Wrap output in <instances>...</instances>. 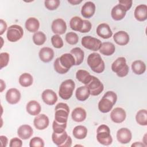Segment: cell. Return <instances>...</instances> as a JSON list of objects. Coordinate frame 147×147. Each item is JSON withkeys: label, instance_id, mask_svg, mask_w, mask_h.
Segmentation results:
<instances>
[{"label": "cell", "instance_id": "cell-1", "mask_svg": "<svg viewBox=\"0 0 147 147\" xmlns=\"http://www.w3.org/2000/svg\"><path fill=\"white\" fill-rule=\"evenodd\" d=\"M117 100V95L114 91H107L98 103L99 110L103 113H109L116 103Z\"/></svg>", "mask_w": 147, "mask_h": 147}, {"label": "cell", "instance_id": "cell-2", "mask_svg": "<svg viewBox=\"0 0 147 147\" xmlns=\"http://www.w3.org/2000/svg\"><path fill=\"white\" fill-rule=\"evenodd\" d=\"M87 62L92 71L95 73L100 74L105 70V63L100 55L96 52L90 54L87 57Z\"/></svg>", "mask_w": 147, "mask_h": 147}, {"label": "cell", "instance_id": "cell-3", "mask_svg": "<svg viewBox=\"0 0 147 147\" xmlns=\"http://www.w3.org/2000/svg\"><path fill=\"white\" fill-rule=\"evenodd\" d=\"M97 141L102 145L108 146L111 144L113 138L110 134V130L106 125H100L96 130Z\"/></svg>", "mask_w": 147, "mask_h": 147}, {"label": "cell", "instance_id": "cell-4", "mask_svg": "<svg viewBox=\"0 0 147 147\" xmlns=\"http://www.w3.org/2000/svg\"><path fill=\"white\" fill-rule=\"evenodd\" d=\"M111 69L118 77L126 76L129 71V66L126 64V59L124 57L117 58L111 64Z\"/></svg>", "mask_w": 147, "mask_h": 147}, {"label": "cell", "instance_id": "cell-5", "mask_svg": "<svg viewBox=\"0 0 147 147\" xmlns=\"http://www.w3.org/2000/svg\"><path fill=\"white\" fill-rule=\"evenodd\" d=\"M75 84L72 79H67L63 82L59 87V95L64 100L69 99L72 95Z\"/></svg>", "mask_w": 147, "mask_h": 147}, {"label": "cell", "instance_id": "cell-6", "mask_svg": "<svg viewBox=\"0 0 147 147\" xmlns=\"http://www.w3.org/2000/svg\"><path fill=\"white\" fill-rule=\"evenodd\" d=\"M69 108L67 104L65 103H59L55 107V120L59 123H67Z\"/></svg>", "mask_w": 147, "mask_h": 147}, {"label": "cell", "instance_id": "cell-7", "mask_svg": "<svg viewBox=\"0 0 147 147\" xmlns=\"http://www.w3.org/2000/svg\"><path fill=\"white\" fill-rule=\"evenodd\" d=\"M52 140L53 142L59 147H70L72 145V138L65 131L60 133L53 132Z\"/></svg>", "mask_w": 147, "mask_h": 147}, {"label": "cell", "instance_id": "cell-8", "mask_svg": "<svg viewBox=\"0 0 147 147\" xmlns=\"http://www.w3.org/2000/svg\"><path fill=\"white\" fill-rule=\"evenodd\" d=\"M24 35L22 28L18 25H13L10 26L7 30L6 37L10 42H16L20 40Z\"/></svg>", "mask_w": 147, "mask_h": 147}, {"label": "cell", "instance_id": "cell-9", "mask_svg": "<svg viewBox=\"0 0 147 147\" xmlns=\"http://www.w3.org/2000/svg\"><path fill=\"white\" fill-rule=\"evenodd\" d=\"M81 43L85 48L92 51H99L102 45V42L100 40L90 36L83 37Z\"/></svg>", "mask_w": 147, "mask_h": 147}, {"label": "cell", "instance_id": "cell-10", "mask_svg": "<svg viewBox=\"0 0 147 147\" xmlns=\"http://www.w3.org/2000/svg\"><path fill=\"white\" fill-rule=\"evenodd\" d=\"M88 88L90 94L92 96H97L99 95L103 90L104 86L100 80L96 77L92 76L91 81L86 85Z\"/></svg>", "mask_w": 147, "mask_h": 147}, {"label": "cell", "instance_id": "cell-11", "mask_svg": "<svg viewBox=\"0 0 147 147\" xmlns=\"http://www.w3.org/2000/svg\"><path fill=\"white\" fill-rule=\"evenodd\" d=\"M132 138V134L130 130L126 127L119 129L117 133V139L118 141L122 144L129 143Z\"/></svg>", "mask_w": 147, "mask_h": 147}, {"label": "cell", "instance_id": "cell-12", "mask_svg": "<svg viewBox=\"0 0 147 147\" xmlns=\"http://www.w3.org/2000/svg\"><path fill=\"white\" fill-rule=\"evenodd\" d=\"M51 29L53 33L56 34H63L67 30V25L63 19L57 18L52 22Z\"/></svg>", "mask_w": 147, "mask_h": 147}, {"label": "cell", "instance_id": "cell-13", "mask_svg": "<svg viewBox=\"0 0 147 147\" xmlns=\"http://www.w3.org/2000/svg\"><path fill=\"white\" fill-rule=\"evenodd\" d=\"M126 117L125 110L121 107H116L110 113V118L113 122L120 123L123 122Z\"/></svg>", "mask_w": 147, "mask_h": 147}, {"label": "cell", "instance_id": "cell-14", "mask_svg": "<svg viewBox=\"0 0 147 147\" xmlns=\"http://www.w3.org/2000/svg\"><path fill=\"white\" fill-rule=\"evenodd\" d=\"M21 93L18 90L15 88L9 89L6 94V100L9 104H17L21 99Z\"/></svg>", "mask_w": 147, "mask_h": 147}, {"label": "cell", "instance_id": "cell-15", "mask_svg": "<svg viewBox=\"0 0 147 147\" xmlns=\"http://www.w3.org/2000/svg\"><path fill=\"white\" fill-rule=\"evenodd\" d=\"M49 123L48 117L44 114H38L36 116L33 121L34 127L38 130H44L46 129Z\"/></svg>", "mask_w": 147, "mask_h": 147}, {"label": "cell", "instance_id": "cell-16", "mask_svg": "<svg viewBox=\"0 0 147 147\" xmlns=\"http://www.w3.org/2000/svg\"><path fill=\"white\" fill-rule=\"evenodd\" d=\"M41 98L45 104L51 106L55 105L57 100L56 92L51 89L45 90L41 94Z\"/></svg>", "mask_w": 147, "mask_h": 147}, {"label": "cell", "instance_id": "cell-17", "mask_svg": "<svg viewBox=\"0 0 147 147\" xmlns=\"http://www.w3.org/2000/svg\"><path fill=\"white\" fill-rule=\"evenodd\" d=\"M59 62L61 65L66 69H69L75 65V60L74 56L71 53H64L59 57Z\"/></svg>", "mask_w": 147, "mask_h": 147}, {"label": "cell", "instance_id": "cell-18", "mask_svg": "<svg viewBox=\"0 0 147 147\" xmlns=\"http://www.w3.org/2000/svg\"><path fill=\"white\" fill-rule=\"evenodd\" d=\"M96 33L99 37L104 39L109 38L113 35V32L110 26L106 23H102L97 26Z\"/></svg>", "mask_w": 147, "mask_h": 147}, {"label": "cell", "instance_id": "cell-19", "mask_svg": "<svg viewBox=\"0 0 147 147\" xmlns=\"http://www.w3.org/2000/svg\"><path fill=\"white\" fill-rule=\"evenodd\" d=\"M95 12V5L91 2H86L82 6L81 14L82 16L86 18H89L92 17Z\"/></svg>", "mask_w": 147, "mask_h": 147}, {"label": "cell", "instance_id": "cell-20", "mask_svg": "<svg viewBox=\"0 0 147 147\" xmlns=\"http://www.w3.org/2000/svg\"><path fill=\"white\" fill-rule=\"evenodd\" d=\"M33 134L32 127L28 125H22L17 129V134L22 140H28L30 138Z\"/></svg>", "mask_w": 147, "mask_h": 147}, {"label": "cell", "instance_id": "cell-21", "mask_svg": "<svg viewBox=\"0 0 147 147\" xmlns=\"http://www.w3.org/2000/svg\"><path fill=\"white\" fill-rule=\"evenodd\" d=\"M40 60L44 63L51 61L54 57V51L49 47L42 48L38 53Z\"/></svg>", "mask_w": 147, "mask_h": 147}, {"label": "cell", "instance_id": "cell-22", "mask_svg": "<svg viewBox=\"0 0 147 147\" xmlns=\"http://www.w3.org/2000/svg\"><path fill=\"white\" fill-rule=\"evenodd\" d=\"M113 40L118 45L123 46L128 44L130 38L127 32L121 30L114 34Z\"/></svg>", "mask_w": 147, "mask_h": 147}, {"label": "cell", "instance_id": "cell-23", "mask_svg": "<svg viewBox=\"0 0 147 147\" xmlns=\"http://www.w3.org/2000/svg\"><path fill=\"white\" fill-rule=\"evenodd\" d=\"M126 10L122 6L119 4L114 6L111 11V16L113 20L119 21L122 20L126 16Z\"/></svg>", "mask_w": 147, "mask_h": 147}, {"label": "cell", "instance_id": "cell-24", "mask_svg": "<svg viewBox=\"0 0 147 147\" xmlns=\"http://www.w3.org/2000/svg\"><path fill=\"white\" fill-rule=\"evenodd\" d=\"M134 17L139 21H144L147 19V6L141 4L137 6L134 10Z\"/></svg>", "mask_w": 147, "mask_h": 147}, {"label": "cell", "instance_id": "cell-25", "mask_svg": "<svg viewBox=\"0 0 147 147\" xmlns=\"http://www.w3.org/2000/svg\"><path fill=\"white\" fill-rule=\"evenodd\" d=\"M87 116L86 110L82 107H76L72 111L71 117L72 119L77 122H81L84 121Z\"/></svg>", "mask_w": 147, "mask_h": 147}, {"label": "cell", "instance_id": "cell-26", "mask_svg": "<svg viewBox=\"0 0 147 147\" xmlns=\"http://www.w3.org/2000/svg\"><path fill=\"white\" fill-rule=\"evenodd\" d=\"M26 111L31 115H37L41 110V107L38 102L36 100L29 101L26 106Z\"/></svg>", "mask_w": 147, "mask_h": 147}, {"label": "cell", "instance_id": "cell-27", "mask_svg": "<svg viewBox=\"0 0 147 147\" xmlns=\"http://www.w3.org/2000/svg\"><path fill=\"white\" fill-rule=\"evenodd\" d=\"M90 95V90L86 85L78 87L75 92L76 98L79 101H85L88 98Z\"/></svg>", "mask_w": 147, "mask_h": 147}, {"label": "cell", "instance_id": "cell-28", "mask_svg": "<svg viewBox=\"0 0 147 147\" xmlns=\"http://www.w3.org/2000/svg\"><path fill=\"white\" fill-rule=\"evenodd\" d=\"M25 26L29 32L36 33L39 29L40 22L37 18L34 17H30L26 20Z\"/></svg>", "mask_w": 147, "mask_h": 147}, {"label": "cell", "instance_id": "cell-29", "mask_svg": "<svg viewBox=\"0 0 147 147\" xmlns=\"http://www.w3.org/2000/svg\"><path fill=\"white\" fill-rule=\"evenodd\" d=\"M99 51L100 53L103 55L111 56L115 52V47L112 42H104L102 43L101 47Z\"/></svg>", "mask_w": 147, "mask_h": 147}, {"label": "cell", "instance_id": "cell-30", "mask_svg": "<svg viewBox=\"0 0 147 147\" xmlns=\"http://www.w3.org/2000/svg\"><path fill=\"white\" fill-rule=\"evenodd\" d=\"M92 76L88 71L84 69H79L76 73V79L85 85H87L91 81Z\"/></svg>", "mask_w": 147, "mask_h": 147}, {"label": "cell", "instance_id": "cell-31", "mask_svg": "<svg viewBox=\"0 0 147 147\" xmlns=\"http://www.w3.org/2000/svg\"><path fill=\"white\" fill-rule=\"evenodd\" d=\"M70 53L74 56L75 60V65H79L82 63L84 57V51L79 47H75L72 49Z\"/></svg>", "mask_w": 147, "mask_h": 147}, {"label": "cell", "instance_id": "cell-32", "mask_svg": "<svg viewBox=\"0 0 147 147\" xmlns=\"http://www.w3.org/2000/svg\"><path fill=\"white\" fill-rule=\"evenodd\" d=\"M84 24V20H82L80 17L75 16L72 17L69 21L70 28L77 32H80L82 30Z\"/></svg>", "mask_w": 147, "mask_h": 147}, {"label": "cell", "instance_id": "cell-33", "mask_svg": "<svg viewBox=\"0 0 147 147\" xmlns=\"http://www.w3.org/2000/svg\"><path fill=\"white\" fill-rule=\"evenodd\" d=\"M72 134L76 139L83 140L87 136V129L82 125L76 126L74 128Z\"/></svg>", "mask_w": 147, "mask_h": 147}, {"label": "cell", "instance_id": "cell-34", "mask_svg": "<svg viewBox=\"0 0 147 147\" xmlns=\"http://www.w3.org/2000/svg\"><path fill=\"white\" fill-rule=\"evenodd\" d=\"M133 72L136 75H141L146 71V65L141 60H136L131 64Z\"/></svg>", "mask_w": 147, "mask_h": 147}, {"label": "cell", "instance_id": "cell-35", "mask_svg": "<svg viewBox=\"0 0 147 147\" xmlns=\"http://www.w3.org/2000/svg\"><path fill=\"white\" fill-rule=\"evenodd\" d=\"M33 79L29 73H24L19 77V83L24 87H28L33 84Z\"/></svg>", "mask_w": 147, "mask_h": 147}, {"label": "cell", "instance_id": "cell-36", "mask_svg": "<svg viewBox=\"0 0 147 147\" xmlns=\"http://www.w3.org/2000/svg\"><path fill=\"white\" fill-rule=\"evenodd\" d=\"M136 120L138 124L141 126L147 125V111L146 109L140 110L136 114Z\"/></svg>", "mask_w": 147, "mask_h": 147}, {"label": "cell", "instance_id": "cell-37", "mask_svg": "<svg viewBox=\"0 0 147 147\" xmlns=\"http://www.w3.org/2000/svg\"><path fill=\"white\" fill-rule=\"evenodd\" d=\"M47 40V37L45 34L41 32L38 31L33 36V41L36 45H41L45 43Z\"/></svg>", "mask_w": 147, "mask_h": 147}, {"label": "cell", "instance_id": "cell-38", "mask_svg": "<svg viewBox=\"0 0 147 147\" xmlns=\"http://www.w3.org/2000/svg\"><path fill=\"white\" fill-rule=\"evenodd\" d=\"M65 40L70 45H75L78 42L79 37L76 33L70 32L66 34Z\"/></svg>", "mask_w": 147, "mask_h": 147}, {"label": "cell", "instance_id": "cell-39", "mask_svg": "<svg viewBox=\"0 0 147 147\" xmlns=\"http://www.w3.org/2000/svg\"><path fill=\"white\" fill-rule=\"evenodd\" d=\"M51 42L55 48H61L63 47L64 43L61 37L59 34H55L51 37Z\"/></svg>", "mask_w": 147, "mask_h": 147}, {"label": "cell", "instance_id": "cell-40", "mask_svg": "<svg viewBox=\"0 0 147 147\" xmlns=\"http://www.w3.org/2000/svg\"><path fill=\"white\" fill-rule=\"evenodd\" d=\"M67 127V123H59L57 122L56 121L54 120L52 123V128L53 132L57 133H63V131H65V128Z\"/></svg>", "mask_w": 147, "mask_h": 147}, {"label": "cell", "instance_id": "cell-41", "mask_svg": "<svg viewBox=\"0 0 147 147\" xmlns=\"http://www.w3.org/2000/svg\"><path fill=\"white\" fill-rule=\"evenodd\" d=\"M60 2L59 0H49L45 1V7L49 10H54L59 6Z\"/></svg>", "mask_w": 147, "mask_h": 147}, {"label": "cell", "instance_id": "cell-42", "mask_svg": "<svg viewBox=\"0 0 147 147\" xmlns=\"http://www.w3.org/2000/svg\"><path fill=\"white\" fill-rule=\"evenodd\" d=\"M30 147H43L44 146V141L39 137H33L29 142Z\"/></svg>", "mask_w": 147, "mask_h": 147}, {"label": "cell", "instance_id": "cell-43", "mask_svg": "<svg viewBox=\"0 0 147 147\" xmlns=\"http://www.w3.org/2000/svg\"><path fill=\"white\" fill-rule=\"evenodd\" d=\"M10 56L7 52H2L0 54V65L1 69L7 65L9 61Z\"/></svg>", "mask_w": 147, "mask_h": 147}, {"label": "cell", "instance_id": "cell-44", "mask_svg": "<svg viewBox=\"0 0 147 147\" xmlns=\"http://www.w3.org/2000/svg\"><path fill=\"white\" fill-rule=\"evenodd\" d=\"M53 66H54V69L59 74H66L69 70L65 69L64 68H63L61 64H60L59 62V57H57L54 61V64H53Z\"/></svg>", "mask_w": 147, "mask_h": 147}, {"label": "cell", "instance_id": "cell-45", "mask_svg": "<svg viewBox=\"0 0 147 147\" xmlns=\"http://www.w3.org/2000/svg\"><path fill=\"white\" fill-rule=\"evenodd\" d=\"M22 146V141L17 137L13 138L10 140L9 143L10 147H21Z\"/></svg>", "mask_w": 147, "mask_h": 147}, {"label": "cell", "instance_id": "cell-46", "mask_svg": "<svg viewBox=\"0 0 147 147\" xmlns=\"http://www.w3.org/2000/svg\"><path fill=\"white\" fill-rule=\"evenodd\" d=\"M133 1L131 0H121L119 1V4L123 7L126 11L129 10L131 7Z\"/></svg>", "mask_w": 147, "mask_h": 147}, {"label": "cell", "instance_id": "cell-47", "mask_svg": "<svg viewBox=\"0 0 147 147\" xmlns=\"http://www.w3.org/2000/svg\"><path fill=\"white\" fill-rule=\"evenodd\" d=\"M91 27H92L91 23L88 20H84L83 26L82 30L80 31V33H85L89 32L91 29Z\"/></svg>", "mask_w": 147, "mask_h": 147}, {"label": "cell", "instance_id": "cell-48", "mask_svg": "<svg viewBox=\"0 0 147 147\" xmlns=\"http://www.w3.org/2000/svg\"><path fill=\"white\" fill-rule=\"evenodd\" d=\"M0 35H2L7 29V24L6 22L3 21L2 19H1L0 20Z\"/></svg>", "mask_w": 147, "mask_h": 147}, {"label": "cell", "instance_id": "cell-49", "mask_svg": "<svg viewBox=\"0 0 147 147\" xmlns=\"http://www.w3.org/2000/svg\"><path fill=\"white\" fill-rule=\"evenodd\" d=\"M0 140L2 147H6L8 143V139L5 136H0Z\"/></svg>", "mask_w": 147, "mask_h": 147}, {"label": "cell", "instance_id": "cell-50", "mask_svg": "<svg viewBox=\"0 0 147 147\" xmlns=\"http://www.w3.org/2000/svg\"><path fill=\"white\" fill-rule=\"evenodd\" d=\"M132 147L133 146H136V147H145L146 146L144 144V143H142L141 142H135L134 143H133L131 145Z\"/></svg>", "mask_w": 147, "mask_h": 147}, {"label": "cell", "instance_id": "cell-51", "mask_svg": "<svg viewBox=\"0 0 147 147\" xmlns=\"http://www.w3.org/2000/svg\"><path fill=\"white\" fill-rule=\"evenodd\" d=\"M68 2L73 5H76L82 2V0H80V1H79V0H68Z\"/></svg>", "mask_w": 147, "mask_h": 147}, {"label": "cell", "instance_id": "cell-52", "mask_svg": "<svg viewBox=\"0 0 147 147\" xmlns=\"http://www.w3.org/2000/svg\"><path fill=\"white\" fill-rule=\"evenodd\" d=\"M0 85H1V92H3V91L6 88V84L4 81L2 79L0 80Z\"/></svg>", "mask_w": 147, "mask_h": 147}, {"label": "cell", "instance_id": "cell-53", "mask_svg": "<svg viewBox=\"0 0 147 147\" xmlns=\"http://www.w3.org/2000/svg\"><path fill=\"white\" fill-rule=\"evenodd\" d=\"M146 134H145L144 135V140H143V143L146 146H147V143H146Z\"/></svg>", "mask_w": 147, "mask_h": 147}]
</instances>
